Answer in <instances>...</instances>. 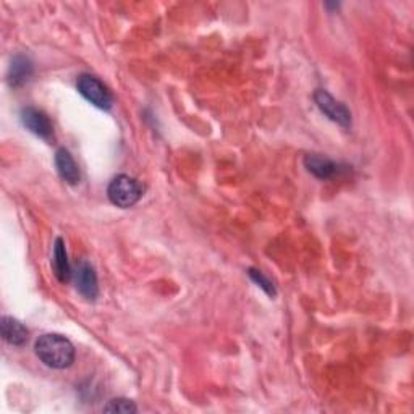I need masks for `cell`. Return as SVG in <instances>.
Masks as SVG:
<instances>
[{
	"instance_id": "1",
	"label": "cell",
	"mask_w": 414,
	"mask_h": 414,
	"mask_svg": "<svg viewBox=\"0 0 414 414\" xmlns=\"http://www.w3.org/2000/svg\"><path fill=\"white\" fill-rule=\"evenodd\" d=\"M36 355L49 368L67 369L75 361V348L62 335L46 334L36 341Z\"/></svg>"
},
{
	"instance_id": "2",
	"label": "cell",
	"mask_w": 414,
	"mask_h": 414,
	"mask_svg": "<svg viewBox=\"0 0 414 414\" xmlns=\"http://www.w3.org/2000/svg\"><path fill=\"white\" fill-rule=\"evenodd\" d=\"M107 196L112 204L122 207V209H128V207L134 206L141 199L143 188H141L138 180L128 175H118L108 184Z\"/></svg>"
},
{
	"instance_id": "3",
	"label": "cell",
	"mask_w": 414,
	"mask_h": 414,
	"mask_svg": "<svg viewBox=\"0 0 414 414\" xmlns=\"http://www.w3.org/2000/svg\"><path fill=\"white\" fill-rule=\"evenodd\" d=\"M76 88H78L80 94L83 96L86 101H89L92 106L104 108V111L112 107L113 97L111 94V91H108L106 86L102 84V81L97 80L96 76L80 75L78 81H76Z\"/></svg>"
},
{
	"instance_id": "4",
	"label": "cell",
	"mask_w": 414,
	"mask_h": 414,
	"mask_svg": "<svg viewBox=\"0 0 414 414\" xmlns=\"http://www.w3.org/2000/svg\"><path fill=\"white\" fill-rule=\"evenodd\" d=\"M314 101L320 108V112L325 113L327 117L334 122L340 123L341 127H350L351 123V113L341 102L335 101L329 92L324 89H318L314 94Z\"/></svg>"
},
{
	"instance_id": "5",
	"label": "cell",
	"mask_w": 414,
	"mask_h": 414,
	"mask_svg": "<svg viewBox=\"0 0 414 414\" xmlns=\"http://www.w3.org/2000/svg\"><path fill=\"white\" fill-rule=\"evenodd\" d=\"M21 123L25 128H28L31 133L39 136L42 139H51L54 134V128L49 117L42 111H37L34 107H26L21 111Z\"/></svg>"
},
{
	"instance_id": "6",
	"label": "cell",
	"mask_w": 414,
	"mask_h": 414,
	"mask_svg": "<svg viewBox=\"0 0 414 414\" xmlns=\"http://www.w3.org/2000/svg\"><path fill=\"white\" fill-rule=\"evenodd\" d=\"M75 274V283L76 290L86 299H96L97 293H99V287H97V275L94 272V267L89 263H80L76 265Z\"/></svg>"
},
{
	"instance_id": "7",
	"label": "cell",
	"mask_w": 414,
	"mask_h": 414,
	"mask_svg": "<svg viewBox=\"0 0 414 414\" xmlns=\"http://www.w3.org/2000/svg\"><path fill=\"white\" fill-rule=\"evenodd\" d=\"M52 267H54V274H56L57 280L60 283H67L70 282V279H72L73 270L72 267H70L67 249H65V243L62 238H57L56 244H54Z\"/></svg>"
},
{
	"instance_id": "8",
	"label": "cell",
	"mask_w": 414,
	"mask_h": 414,
	"mask_svg": "<svg viewBox=\"0 0 414 414\" xmlns=\"http://www.w3.org/2000/svg\"><path fill=\"white\" fill-rule=\"evenodd\" d=\"M0 329H2L4 340L10 345L21 346L28 340V329L20 320L8 318V315H4L2 320H0Z\"/></svg>"
},
{
	"instance_id": "9",
	"label": "cell",
	"mask_w": 414,
	"mask_h": 414,
	"mask_svg": "<svg viewBox=\"0 0 414 414\" xmlns=\"http://www.w3.org/2000/svg\"><path fill=\"white\" fill-rule=\"evenodd\" d=\"M56 167L58 170V175L70 184L80 183V168L76 165L75 159L67 149H58L56 154Z\"/></svg>"
},
{
	"instance_id": "10",
	"label": "cell",
	"mask_w": 414,
	"mask_h": 414,
	"mask_svg": "<svg viewBox=\"0 0 414 414\" xmlns=\"http://www.w3.org/2000/svg\"><path fill=\"white\" fill-rule=\"evenodd\" d=\"M304 167L308 168V172L313 173L318 178H330L337 172V163L327 159V157L318 156V154H309L304 157Z\"/></svg>"
},
{
	"instance_id": "11",
	"label": "cell",
	"mask_w": 414,
	"mask_h": 414,
	"mask_svg": "<svg viewBox=\"0 0 414 414\" xmlns=\"http://www.w3.org/2000/svg\"><path fill=\"white\" fill-rule=\"evenodd\" d=\"M32 75V63L28 57L25 56H16L13 58L12 65H10V73H8V81L13 88H18V86L25 84L26 81L30 80Z\"/></svg>"
},
{
	"instance_id": "12",
	"label": "cell",
	"mask_w": 414,
	"mask_h": 414,
	"mask_svg": "<svg viewBox=\"0 0 414 414\" xmlns=\"http://www.w3.org/2000/svg\"><path fill=\"white\" fill-rule=\"evenodd\" d=\"M104 411L106 413H123V414H130V413H136L138 408H136L134 403L132 400L127 399H117V400H111L104 406Z\"/></svg>"
},
{
	"instance_id": "13",
	"label": "cell",
	"mask_w": 414,
	"mask_h": 414,
	"mask_svg": "<svg viewBox=\"0 0 414 414\" xmlns=\"http://www.w3.org/2000/svg\"><path fill=\"white\" fill-rule=\"evenodd\" d=\"M249 277L258 283V285L263 288V290L267 293V295L270 296H275V288L272 285V282L267 279V277L263 274L261 270H256V269H249Z\"/></svg>"
}]
</instances>
